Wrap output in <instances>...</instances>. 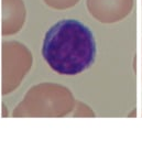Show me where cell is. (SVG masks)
I'll list each match as a JSON object with an SVG mask.
<instances>
[{
    "label": "cell",
    "instance_id": "1",
    "mask_svg": "<svg viewBox=\"0 0 142 152\" xmlns=\"http://www.w3.org/2000/svg\"><path fill=\"white\" fill-rule=\"evenodd\" d=\"M96 41L92 30L75 19L61 20L44 37L42 55L51 69L62 75H77L95 62Z\"/></svg>",
    "mask_w": 142,
    "mask_h": 152
}]
</instances>
